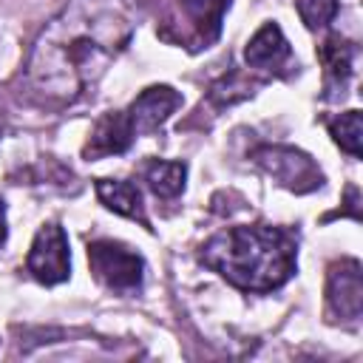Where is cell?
Wrapping results in <instances>:
<instances>
[{
    "instance_id": "6da1fadb",
    "label": "cell",
    "mask_w": 363,
    "mask_h": 363,
    "mask_svg": "<svg viewBox=\"0 0 363 363\" xmlns=\"http://www.w3.org/2000/svg\"><path fill=\"white\" fill-rule=\"evenodd\" d=\"M125 0H68L34 40L26 77L45 105L77 102L130 43Z\"/></svg>"
},
{
    "instance_id": "7a4b0ae2",
    "label": "cell",
    "mask_w": 363,
    "mask_h": 363,
    "mask_svg": "<svg viewBox=\"0 0 363 363\" xmlns=\"http://www.w3.org/2000/svg\"><path fill=\"white\" fill-rule=\"evenodd\" d=\"M199 258L244 292H272L292 278L298 241L284 227L241 224L213 235L201 247Z\"/></svg>"
},
{
    "instance_id": "3957f363",
    "label": "cell",
    "mask_w": 363,
    "mask_h": 363,
    "mask_svg": "<svg viewBox=\"0 0 363 363\" xmlns=\"http://www.w3.org/2000/svg\"><path fill=\"white\" fill-rule=\"evenodd\" d=\"M230 0H176V9L159 26V37L187 51L210 48L221 34Z\"/></svg>"
},
{
    "instance_id": "277c9868",
    "label": "cell",
    "mask_w": 363,
    "mask_h": 363,
    "mask_svg": "<svg viewBox=\"0 0 363 363\" xmlns=\"http://www.w3.org/2000/svg\"><path fill=\"white\" fill-rule=\"evenodd\" d=\"M88 264L94 278L113 292H136L145 278V261L116 241H91Z\"/></svg>"
},
{
    "instance_id": "5b68a950",
    "label": "cell",
    "mask_w": 363,
    "mask_h": 363,
    "mask_svg": "<svg viewBox=\"0 0 363 363\" xmlns=\"http://www.w3.org/2000/svg\"><path fill=\"white\" fill-rule=\"evenodd\" d=\"M252 162L267 170L281 187L295 193H309L323 184V173L318 170V164L303 150L286 145H261L252 150Z\"/></svg>"
},
{
    "instance_id": "8992f818",
    "label": "cell",
    "mask_w": 363,
    "mask_h": 363,
    "mask_svg": "<svg viewBox=\"0 0 363 363\" xmlns=\"http://www.w3.org/2000/svg\"><path fill=\"white\" fill-rule=\"evenodd\" d=\"M26 269L45 286L62 284L71 272V255H68V238L60 224H45L37 230L31 250L26 255Z\"/></svg>"
},
{
    "instance_id": "52a82bcc",
    "label": "cell",
    "mask_w": 363,
    "mask_h": 363,
    "mask_svg": "<svg viewBox=\"0 0 363 363\" xmlns=\"http://www.w3.org/2000/svg\"><path fill=\"white\" fill-rule=\"evenodd\" d=\"M363 312V275L354 258H340L326 275V315L329 320L354 323Z\"/></svg>"
},
{
    "instance_id": "ba28073f",
    "label": "cell",
    "mask_w": 363,
    "mask_h": 363,
    "mask_svg": "<svg viewBox=\"0 0 363 363\" xmlns=\"http://www.w3.org/2000/svg\"><path fill=\"white\" fill-rule=\"evenodd\" d=\"M182 94L179 91H173L170 85H150V88H145L133 102H130V108L125 111L128 113V119H130V128H133V133L139 136V133H153V130H159L164 122H167V116L176 111V108H182Z\"/></svg>"
},
{
    "instance_id": "9c48e42d",
    "label": "cell",
    "mask_w": 363,
    "mask_h": 363,
    "mask_svg": "<svg viewBox=\"0 0 363 363\" xmlns=\"http://www.w3.org/2000/svg\"><path fill=\"white\" fill-rule=\"evenodd\" d=\"M244 62L255 71H275L292 62V51L289 43L284 37V31L278 28V23H264L247 43L244 48Z\"/></svg>"
},
{
    "instance_id": "30bf717a",
    "label": "cell",
    "mask_w": 363,
    "mask_h": 363,
    "mask_svg": "<svg viewBox=\"0 0 363 363\" xmlns=\"http://www.w3.org/2000/svg\"><path fill=\"white\" fill-rule=\"evenodd\" d=\"M136 133L130 128V119L125 111H111L105 113L96 128L91 130V139L85 145V156L88 159H99V156H113V153H125L133 145Z\"/></svg>"
},
{
    "instance_id": "8fae6325",
    "label": "cell",
    "mask_w": 363,
    "mask_h": 363,
    "mask_svg": "<svg viewBox=\"0 0 363 363\" xmlns=\"http://www.w3.org/2000/svg\"><path fill=\"white\" fill-rule=\"evenodd\" d=\"M96 196L108 210H113L119 216H128V218H139L147 227V216H145V207H142V193H139L136 184L119 182V179H99L96 182Z\"/></svg>"
},
{
    "instance_id": "7c38bea8",
    "label": "cell",
    "mask_w": 363,
    "mask_h": 363,
    "mask_svg": "<svg viewBox=\"0 0 363 363\" xmlns=\"http://www.w3.org/2000/svg\"><path fill=\"white\" fill-rule=\"evenodd\" d=\"M318 57L323 62V71H326V82L329 85H337L340 94L352 77V60H354V48L349 40H343L340 34H329L320 45H318Z\"/></svg>"
},
{
    "instance_id": "4fadbf2b",
    "label": "cell",
    "mask_w": 363,
    "mask_h": 363,
    "mask_svg": "<svg viewBox=\"0 0 363 363\" xmlns=\"http://www.w3.org/2000/svg\"><path fill=\"white\" fill-rule=\"evenodd\" d=\"M184 179H187V164L184 162H159V159H153V162L145 164V182L162 199H176L184 190Z\"/></svg>"
},
{
    "instance_id": "5bb4252c",
    "label": "cell",
    "mask_w": 363,
    "mask_h": 363,
    "mask_svg": "<svg viewBox=\"0 0 363 363\" xmlns=\"http://www.w3.org/2000/svg\"><path fill=\"white\" fill-rule=\"evenodd\" d=\"M329 133L335 139V145L340 150H346L349 156H360V142H363V119L360 111H346L335 119H329Z\"/></svg>"
},
{
    "instance_id": "9a60e30c",
    "label": "cell",
    "mask_w": 363,
    "mask_h": 363,
    "mask_svg": "<svg viewBox=\"0 0 363 363\" xmlns=\"http://www.w3.org/2000/svg\"><path fill=\"white\" fill-rule=\"evenodd\" d=\"M295 6H298L303 26L312 31L326 28L337 14V0H295Z\"/></svg>"
},
{
    "instance_id": "2e32d148",
    "label": "cell",
    "mask_w": 363,
    "mask_h": 363,
    "mask_svg": "<svg viewBox=\"0 0 363 363\" xmlns=\"http://www.w3.org/2000/svg\"><path fill=\"white\" fill-rule=\"evenodd\" d=\"M6 241V216H3V201H0V244Z\"/></svg>"
}]
</instances>
